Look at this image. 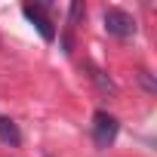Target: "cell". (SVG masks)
Listing matches in <instances>:
<instances>
[{"label":"cell","instance_id":"6da1fadb","mask_svg":"<svg viewBox=\"0 0 157 157\" xmlns=\"http://www.w3.org/2000/svg\"><path fill=\"white\" fill-rule=\"evenodd\" d=\"M117 139V117L108 111H96L93 114V142L96 148H111Z\"/></svg>","mask_w":157,"mask_h":157},{"label":"cell","instance_id":"7a4b0ae2","mask_svg":"<svg viewBox=\"0 0 157 157\" xmlns=\"http://www.w3.org/2000/svg\"><path fill=\"white\" fill-rule=\"evenodd\" d=\"M105 31L114 34V37H120V40H126V37L136 34V22H132L129 13H123L117 6H108L105 10Z\"/></svg>","mask_w":157,"mask_h":157},{"label":"cell","instance_id":"3957f363","mask_svg":"<svg viewBox=\"0 0 157 157\" xmlns=\"http://www.w3.org/2000/svg\"><path fill=\"white\" fill-rule=\"evenodd\" d=\"M22 13L28 16V22L40 31V37L43 40H52L56 37V28H52V22L46 19V3H25L22 6Z\"/></svg>","mask_w":157,"mask_h":157},{"label":"cell","instance_id":"277c9868","mask_svg":"<svg viewBox=\"0 0 157 157\" xmlns=\"http://www.w3.org/2000/svg\"><path fill=\"white\" fill-rule=\"evenodd\" d=\"M0 142L10 145V148L22 145V132H19V126H16L10 117H0Z\"/></svg>","mask_w":157,"mask_h":157},{"label":"cell","instance_id":"5b68a950","mask_svg":"<svg viewBox=\"0 0 157 157\" xmlns=\"http://www.w3.org/2000/svg\"><path fill=\"white\" fill-rule=\"evenodd\" d=\"M90 74H93V80L99 83V90H105V93H114V83L108 80V77H105L99 68H93V65H90Z\"/></svg>","mask_w":157,"mask_h":157},{"label":"cell","instance_id":"8992f818","mask_svg":"<svg viewBox=\"0 0 157 157\" xmlns=\"http://www.w3.org/2000/svg\"><path fill=\"white\" fill-rule=\"evenodd\" d=\"M80 13H83V6H80V3H74V6H71V22L80 19Z\"/></svg>","mask_w":157,"mask_h":157}]
</instances>
